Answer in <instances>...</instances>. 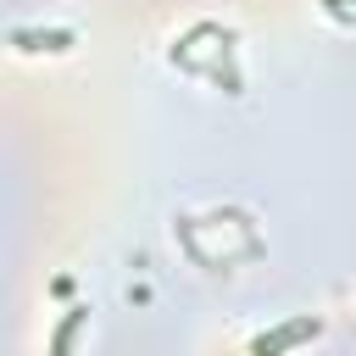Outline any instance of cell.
I'll return each mask as SVG.
<instances>
[{"label": "cell", "mask_w": 356, "mask_h": 356, "mask_svg": "<svg viewBox=\"0 0 356 356\" xmlns=\"http://www.w3.org/2000/svg\"><path fill=\"white\" fill-rule=\"evenodd\" d=\"M22 44H28V50H67L72 33H44V39H39V33H22Z\"/></svg>", "instance_id": "cell-2"}, {"label": "cell", "mask_w": 356, "mask_h": 356, "mask_svg": "<svg viewBox=\"0 0 356 356\" xmlns=\"http://www.w3.org/2000/svg\"><path fill=\"white\" fill-rule=\"evenodd\" d=\"M317 328L312 323H295V328H284V334H273V339H256L250 350H284V345H295V339H312Z\"/></svg>", "instance_id": "cell-1"}]
</instances>
